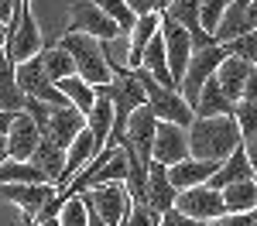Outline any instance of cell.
I'll list each match as a JSON object with an SVG mask.
<instances>
[{
    "label": "cell",
    "instance_id": "6da1fadb",
    "mask_svg": "<svg viewBox=\"0 0 257 226\" xmlns=\"http://www.w3.org/2000/svg\"><path fill=\"white\" fill-rule=\"evenodd\" d=\"M189 147H192V158L199 161L223 164L237 147H243V134L233 117H209L189 127Z\"/></svg>",
    "mask_w": 257,
    "mask_h": 226
},
{
    "label": "cell",
    "instance_id": "7a4b0ae2",
    "mask_svg": "<svg viewBox=\"0 0 257 226\" xmlns=\"http://www.w3.org/2000/svg\"><path fill=\"white\" fill-rule=\"evenodd\" d=\"M59 45L72 55L79 79H86L89 86H96V89H103V86L113 82V69H110V62H106L103 41L89 38V35H62Z\"/></svg>",
    "mask_w": 257,
    "mask_h": 226
},
{
    "label": "cell",
    "instance_id": "3957f363",
    "mask_svg": "<svg viewBox=\"0 0 257 226\" xmlns=\"http://www.w3.org/2000/svg\"><path fill=\"white\" fill-rule=\"evenodd\" d=\"M134 76H138V82L144 86V93H148V106L155 110V117L165 123H178V127H192L196 123V110L185 103V96L178 93V89H172V86H161L148 69H134Z\"/></svg>",
    "mask_w": 257,
    "mask_h": 226
},
{
    "label": "cell",
    "instance_id": "277c9868",
    "mask_svg": "<svg viewBox=\"0 0 257 226\" xmlns=\"http://www.w3.org/2000/svg\"><path fill=\"white\" fill-rule=\"evenodd\" d=\"M230 59V48L226 45H213V48H199L192 52V62H189V69H185V79L178 82V93L185 96V103L196 110L199 96H202V86L213 79L219 72V65Z\"/></svg>",
    "mask_w": 257,
    "mask_h": 226
},
{
    "label": "cell",
    "instance_id": "5b68a950",
    "mask_svg": "<svg viewBox=\"0 0 257 226\" xmlns=\"http://www.w3.org/2000/svg\"><path fill=\"white\" fill-rule=\"evenodd\" d=\"M82 199H86V205H89L93 212H99L110 226H123L127 216H131V205H134V195H131L127 182L93 185V188L82 192Z\"/></svg>",
    "mask_w": 257,
    "mask_h": 226
},
{
    "label": "cell",
    "instance_id": "8992f818",
    "mask_svg": "<svg viewBox=\"0 0 257 226\" xmlns=\"http://www.w3.org/2000/svg\"><path fill=\"white\" fill-rule=\"evenodd\" d=\"M62 35H89L96 41H110V38H120L123 31L113 24V18H106L99 11L93 0H72L69 4V24H65Z\"/></svg>",
    "mask_w": 257,
    "mask_h": 226
},
{
    "label": "cell",
    "instance_id": "52a82bcc",
    "mask_svg": "<svg viewBox=\"0 0 257 226\" xmlns=\"http://www.w3.org/2000/svg\"><path fill=\"white\" fill-rule=\"evenodd\" d=\"M4 52L7 59L21 65V62L35 59L45 52V38H41V28H38V18L31 7H21V18L14 28H7V41H4Z\"/></svg>",
    "mask_w": 257,
    "mask_h": 226
},
{
    "label": "cell",
    "instance_id": "ba28073f",
    "mask_svg": "<svg viewBox=\"0 0 257 226\" xmlns=\"http://www.w3.org/2000/svg\"><path fill=\"white\" fill-rule=\"evenodd\" d=\"M18 86L28 100H41V103H48V106H72V103L65 100V93L52 82V76L45 72L41 55H35V59L18 65Z\"/></svg>",
    "mask_w": 257,
    "mask_h": 226
},
{
    "label": "cell",
    "instance_id": "9c48e42d",
    "mask_svg": "<svg viewBox=\"0 0 257 226\" xmlns=\"http://www.w3.org/2000/svg\"><path fill=\"white\" fill-rule=\"evenodd\" d=\"M161 35H165V52H168V72H172L175 89H178V82L185 79V69H189V62H192L196 45H192V35H189L182 24H175L168 14H161Z\"/></svg>",
    "mask_w": 257,
    "mask_h": 226
},
{
    "label": "cell",
    "instance_id": "30bf717a",
    "mask_svg": "<svg viewBox=\"0 0 257 226\" xmlns=\"http://www.w3.org/2000/svg\"><path fill=\"white\" fill-rule=\"evenodd\" d=\"M178 212L192 216L199 223H213L219 216H226V202H223V192H216L213 185H196V188H185L178 192Z\"/></svg>",
    "mask_w": 257,
    "mask_h": 226
},
{
    "label": "cell",
    "instance_id": "8fae6325",
    "mask_svg": "<svg viewBox=\"0 0 257 226\" xmlns=\"http://www.w3.org/2000/svg\"><path fill=\"white\" fill-rule=\"evenodd\" d=\"M158 117H155V110L151 106H141L138 113L131 117L127 123V134H123V144L120 147H127V151H134L144 164L155 161V134H158Z\"/></svg>",
    "mask_w": 257,
    "mask_h": 226
},
{
    "label": "cell",
    "instance_id": "7c38bea8",
    "mask_svg": "<svg viewBox=\"0 0 257 226\" xmlns=\"http://www.w3.org/2000/svg\"><path fill=\"white\" fill-rule=\"evenodd\" d=\"M38 144H41V130H38V123L31 120V113H24V110L14 113L11 130H7V154H11V161H31Z\"/></svg>",
    "mask_w": 257,
    "mask_h": 226
},
{
    "label": "cell",
    "instance_id": "4fadbf2b",
    "mask_svg": "<svg viewBox=\"0 0 257 226\" xmlns=\"http://www.w3.org/2000/svg\"><path fill=\"white\" fill-rule=\"evenodd\" d=\"M192 158V147H189V130L178 127V123H158V134H155V161L161 164H178Z\"/></svg>",
    "mask_w": 257,
    "mask_h": 226
},
{
    "label": "cell",
    "instance_id": "5bb4252c",
    "mask_svg": "<svg viewBox=\"0 0 257 226\" xmlns=\"http://www.w3.org/2000/svg\"><path fill=\"white\" fill-rule=\"evenodd\" d=\"M55 192H59L55 185H0V199L18 205L21 216H31V219L55 199Z\"/></svg>",
    "mask_w": 257,
    "mask_h": 226
},
{
    "label": "cell",
    "instance_id": "9a60e30c",
    "mask_svg": "<svg viewBox=\"0 0 257 226\" xmlns=\"http://www.w3.org/2000/svg\"><path fill=\"white\" fill-rule=\"evenodd\" d=\"M82 130H86V113H79L76 106H59V110L52 113L48 127L41 130V137H48V141H55L59 147L69 151V144L76 141Z\"/></svg>",
    "mask_w": 257,
    "mask_h": 226
},
{
    "label": "cell",
    "instance_id": "2e32d148",
    "mask_svg": "<svg viewBox=\"0 0 257 226\" xmlns=\"http://www.w3.org/2000/svg\"><path fill=\"white\" fill-rule=\"evenodd\" d=\"M250 31H254V24H250V0H233L230 11L223 14V21H219L213 38H216L219 45H230V41L247 38Z\"/></svg>",
    "mask_w": 257,
    "mask_h": 226
},
{
    "label": "cell",
    "instance_id": "e0dca14e",
    "mask_svg": "<svg viewBox=\"0 0 257 226\" xmlns=\"http://www.w3.org/2000/svg\"><path fill=\"white\" fill-rule=\"evenodd\" d=\"M219 171L216 161H199V158H185V161H178L168 168V178L175 185L178 192H185V188H196V185H209V178Z\"/></svg>",
    "mask_w": 257,
    "mask_h": 226
},
{
    "label": "cell",
    "instance_id": "ac0fdd59",
    "mask_svg": "<svg viewBox=\"0 0 257 226\" xmlns=\"http://www.w3.org/2000/svg\"><path fill=\"white\" fill-rule=\"evenodd\" d=\"M148 202L155 205L158 212H168V209H175V202H178V188L172 185V178H168V164L151 161V168H148Z\"/></svg>",
    "mask_w": 257,
    "mask_h": 226
},
{
    "label": "cell",
    "instance_id": "d6986e66",
    "mask_svg": "<svg viewBox=\"0 0 257 226\" xmlns=\"http://www.w3.org/2000/svg\"><path fill=\"white\" fill-rule=\"evenodd\" d=\"M99 151H103V147L96 144V137H93V130L86 127V130H82L79 137H76V141L69 144V154H65V175H62V185H59V188H65V185L72 182V178L79 175V171L86 168V164H89L93 158H96Z\"/></svg>",
    "mask_w": 257,
    "mask_h": 226
},
{
    "label": "cell",
    "instance_id": "ffe728a7",
    "mask_svg": "<svg viewBox=\"0 0 257 226\" xmlns=\"http://www.w3.org/2000/svg\"><path fill=\"white\" fill-rule=\"evenodd\" d=\"M24 103H28V96L18 86V65L7 59V52L0 45V110L4 113H21Z\"/></svg>",
    "mask_w": 257,
    "mask_h": 226
},
{
    "label": "cell",
    "instance_id": "44dd1931",
    "mask_svg": "<svg viewBox=\"0 0 257 226\" xmlns=\"http://www.w3.org/2000/svg\"><path fill=\"white\" fill-rule=\"evenodd\" d=\"M65 147H59L55 141H48V137H41L38 151L31 154V164L38 168L41 175H45V182H52L55 188L62 185V175H65Z\"/></svg>",
    "mask_w": 257,
    "mask_h": 226
},
{
    "label": "cell",
    "instance_id": "7402d4cb",
    "mask_svg": "<svg viewBox=\"0 0 257 226\" xmlns=\"http://www.w3.org/2000/svg\"><path fill=\"white\" fill-rule=\"evenodd\" d=\"M250 72H254V65H250V62H243V59H237V55H230V59L219 65L216 82H219V89H223L230 100L240 103V100H243V89H247Z\"/></svg>",
    "mask_w": 257,
    "mask_h": 226
},
{
    "label": "cell",
    "instance_id": "603a6c76",
    "mask_svg": "<svg viewBox=\"0 0 257 226\" xmlns=\"http://www.w3.org/2000/svg\"><path fill=\"white\" fill-rule=\"evenodd\" d=\"M240 182H254V164H250V158H247L243 147H237L226 161L219 164L216 175L209 178V185H213L216 192H223L226 185H240Z\"/></svg>",
    "mask_w": 257,
    "mask_h": 226
},
{
    "label": "cell",
    "instance_id": "cb8c5ba5",
    "mask_svg": "<svg viewBox=\"0 0 257 226\" xmlns=\"http://www.w3.org/2000/svg\"><path fill=\"white\" fill-rule=\"evenodd\" d=\"M233 110H237V103L219 89L216 76H213V79L202 86V96H199V103H196V120H209V117H233Z\"/></svg>",
    "mask_w": 257,
    "mask_h": 226
},
{
    "label": "cell",
    "instance_id": "d4e9b609",
    "mask_svg": "<svg viewBox=\"0 0 257 226\" xmlns=\"http://www.w3.org/2000/svg\"><path fill=\"white\" fill-rule=\"evenodd\" d=\"M161 31V14H148L138 18V28L131 31V69H141L144 62V48L151 45V38Z\"/></svg>",
    "mask_w": 257,
    "mask_h": 226
},
{
    "label": "cell",
    "instance_id": "484cf974",
    "mask_svg": "<svg viewBox=\"0 0 257 226\" xmlns=\"http://www.w3.org/2000/svg\"><path fill=\"white\" fill-rule=\"evenodd\" d=\"M223 202H226V212L233 216H247L257 209V178L254 182H240V185H226L223 188Z\"/></svg>",
    "mask_w": 257,
    "mask_h": 226
},
{
    "label": "cell",
    "instance_id": "4316f807",
    "mask_svg": "<svg viewBox=\"0 0 257 226\" xmlns=\"http://www.w3.org/2000/svg\"><path fill=\"white\" fill-rule=\"evenodd\" d=\"M113 120H117V113H113V103L106 100V96H99L96 106H93V113L86 117V127L93 130V137H96L99 147H106V144H110V134H113Z\"/></svg>",
    "mask_w": 257,
    "mask_h": 226
},
{
    "label": "cell",
    "instance_id": "83f0119b",
    "mask_svg": "<svg viewBox=\"0 0 257 226\" xmlns=\"http://www.w3.org/2000/svg\"><path fill=\"white\" fill-rule=\"evenodd\" d=\"M59 89L65 93V100L72 103L79 113H93V106H96V100H99V93H96V86H89L86 79H79V76H72V79H62L59 82Z\"/></svg>",
    "mask_w": 257,
    "mask_h": 226
},
{
    "label": "cell",
    "instance_id": "f1b7e54d",
    "mask_svg": "<svg viewBox=\"0 0 257 226\" xmlns=\"http://www.w3.org/2000/svg\"><path fill=\"white\" fill-rule=\"evenodd\" d=\"M0 185H52V182H45V175L31 161H11L7 158L0 164Z\"/></svg>",
    "mask_w": 257,
    "mask_h": 226
},
{
    "label": "cell",
    "instance_id": "f546056e",
    "mask_svg": "<svg viewBox=\"0 0 257 226\" xmlns=\"http://www.w3.org/2000/svg\"><path fill=\"white\" fill-rule=\"evenodd\" d=\"M41 62H45V72L52 76L55 86H59L62 79H72V76H76V62H72V55H69L62 45L45 48V52H41Z\"/></svg>",
    "mask_w": 257,
    "mask_h": 226
},
{
    "label": "cell",
    "instance_id": "4dcf8cb0",
    "mask_svg": "<svg viewBox=\"0 0 257 226\" xmlns=\"http://www.w3.org/2000/svg\"><path fill=\"white\" fill-rule=\"evenodd\" d=\"M103 52H106V62H110V69H113V76L131 72V35L103 41Z\"/></svg>",
    "mask_w": 257,
    "mask_h": 226
},
{
    "label": "cell",
    "instance_id": "1f68e13d",
    "mask_svg": "<svg viewBox=\"0 0 257 226\" xmlns=\"http://www.w3.org/2000/svg\"><path fill=\"white\" fill-rule=\"evenodd\" d=\"M93 4H96L106 18H113V24H117L123 35H131V31L138 28V14L127 7V0H93Z\"/></svg>",
    "mask_w": 257,
    "mask_h": 226
},
{
    "label": "cell",
    "instance_id": "d6a6232c",
    "mask_svg": "<svg viewBox=\"0 0 257 226\" xmlns=\"http://www.w3.org/2000/svg\"><path fill=\"white\" fill-rule=\"evenodd\" d=\"M233 120H237L240 134H243V141L257 137V103L240 100V103H237V110H233Z\"/></svg>",
    "mask_w": 257,
    "mask_h": 226
},
{
    "label": "cell",
    "instance_id": "836d02e7",
    "mask_svg": "<svg viewBox=\"0 0 257 226\" xmlns=\"http://www.w3.org/2000/svg\"><path fill=\"white\" fill-rule=\"evenodd\" d=\"M59 223L62 226H89V205H86V199H82V195H72V199L65 202Z\"/></svg>",
    "mask_w": 257,
    "mask_h": 226
},
{
    "label": "cell",
    "instance_id": "e575fe53",
    "mask_svg": "<svg viewBox=\"0 0 257 226\" xmlns=\"http://www.w3.org/2000/svg\"><path fill=\"white\" fill-rule=\"evenodd\" d=\"M230 4H233V0H202V28H206L209 35H216L219 21L230 11Z\"/></svg>",
    "mask_w": 257,
    "mask_h": 226
},
{
    "label": "cell",
    "instance_id": "d590c367",
    "mask_svg": "<svg viewBox=\"0 0 257 226\" xmlns=\"http://www.w3.org/2000/svg\"><path fill=\"white\" fill-rule=\"evenodd\" d=\"M123 226H161V212L151 202H134Z\"/></svg>",
    "mask_w": 257,
    "mask_h": 226
},
{
    "label": "cell",
    "instance_id": "8d00e7d4",
    "mask_svg": "<svg viewBox=\"0 0 257 226\" xmlns=\"http://www.w3.org/2000/svg\"><path fill=\"white\" fill-rule=\"evenodd\" d=\"M226 48H230V55H237V59L250 62V65L257 69V31H250L247 38H240V41H230Z\"/></svg>",
    "mask_w": 257,
    "mask_h": 226
},
{
    "label": "cell",
    "instance_id": "74e56055",
    "mask_svg": "<svg viewBox=\"0 0 257 226\" xmlns=\"http://www.w3.org/2000/svg\"><path fill=\"white\" fill-rule=\"evenodd\" d=\"M161 226H206V223H199V219L178 212V209H168V212H161Z\"/></svg>",
    "mask_w": 257,
    "mask_h": 226
},
{
    "label": "cell",
    "instance_id": "f35d334b",
    "mask_svg": "<svg viewBox=\"0 0 257 226\" xmlns=\"http://www.w3.org/2000/svg\"><path fill=\"white\" fill-rule=\"evenodd\" d=\"M127 7L138 14V18H148V14H161L158 0H127Z\"/></svg>",
    "mask_w": 257,
    "mask_h": 226
},
{
    "label": "cell",
    "instance_id": "ab89813d",
    "mask_svg": "<svg viewBox=\"0 0 257 226\" xmlns=\"http://www.w3.org/2000/svg\"><path fill=\"white\" fill-rule=\"evenodd\" d=\"M206 226H254V212H247V216H233V212H226V216H219L213 223Z\"/></svg>",
    "mask_w": 257,
    "mask_h": 226
},
{
    "label": "cell",
    "instance_id": "60d3db41",
    "mask_svg": "<svg viewBox=\"0 0 257 226\" xmlns=\"http://www.w3.org/2000/svg\"><path fill=\"white\" fill-rule=\"evenodd\" d=\"M243 100H247V103H257V69L250 72V79H247V89H243Z\"/></svg>",
    "mask_w": 257,
    "mask_h": 226
},
{
    "label": "cell",
    "instance_id": "b9f144b4",
    "mask_svg": "<svg viewBox=\"0 0 257 226\" xmlns=\"http://www.w3.org/2000/svg\"><path fill=\"white\" fill-rule=\"evenodd\" d=\"M243 151H247V158H250V164H254V178H257V137L243 141Z\"/></svg>",
    "mask_w": 257,
    "mask_h": 226
},
{
    "label": "cell",
    "instance_id": "7bdbcfd3",
    "mask_svg": "<svg viewBox=\"0 0 257 226\" xmlns=\"http://www.w3.org/2000/svg\"><path fill=\"white\" fill-rule=\"evenodd\" d=\"M11 120H14V113H4V110H0V134L11 130Z\"/></svg>",
    "mask_w": 257,
    "mask_h": 226
},
{
    "label": "cell",
    "instance_id": "ee69618b",
    "mask_svg": "<svg viewBox=\"0 0 257 226\" xmlns=\"http://www.w3.org/2000/svg\"><path fill=\"white\" fill-rule=\"evenodd\" d=\"M7 158H11V154H7V134H0V164L7 161Z\"/></svg>",
    "mask_w": 257,
    "mask_h": 226
},
{
    "label": "cell",
    "instance_id": "f6af8a7d",
    "mask_svg": "<svg viewBox=\"0 0 257 226\" xmlns=\"http://www.w3.org/2000/svg\"><path fill=\"white\" fill-rule=\"evenodd\" d=\"M250 24H254V31H257V0H250Z\"/></svg>",
    "mask_w": 257,
    "mask_h": 226
},
{
    "label": "cell",
    "instance_id": "bcb514c9",
    "mask_svg": "<svg viewBox=\"0 0 257 226\" xmlns=\"http://www.w3.org/2000/svg\"><path fill=\"white\" fill-rule=\"evenodd\" d=\"M35 226H62L59 219H45V223H35Z\"/></svg>",
    "mask_w": 257,
    "mask_h": 226
},
{
    "label": "cell",
    "instance_id": "7dc6e473",
    "mask_svg": "<svg viewBox=\"0 0 257 226\" xmlns=\"http://www.w3.org/2000/svg\"><path fill=\"white\" fill-rule=\"evenodd\" d=\"M21 7H31V0H18V18H21Z\"/></svg>",
    "mask_w": 257,
    "mask_h": 226
},
{
    "label": "cell",
    "instance_id": "c3c4849f",
    "mask_svg": "<svg viewBox=\"0 0 257 226\" xmlns=\"http://www.w3.org/2000/svg\"><path fill=\"white\" fill-rule=\"evenodd\" d=\"M21 219H24V226H35V219H31V216H21Z\"/></svg>",
    "mask_w": 257,
    "mask_h": 226
}]
</instances>
